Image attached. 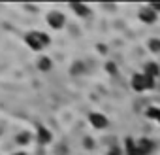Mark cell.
Returning <instances> with one entry per match:
<instances>
[{"label":"cell","instance_id":"1","mask_svg":"<svg viewBox=\"0 0 160 155\" xmlns=\"http://www.w3.org/2000/svg\"><path fill=\"white\" fill-rule=\"evenodd\" d=\"M49 44H51V38H49V34L43 32V30H28V32L25 34V45H27L30 51H34V53L43 51Z\"/></svg>","mask_w":160,"mask_h":155},{"label":"cell","instance_id":"2","mask_svg":"<svg viewBox=\"0 0 160 155\" xmlns=\"http://www.w3.org/2000/svg\"><path fill=\"white\" fill-rule=\"evenodd\" d=\"M130 85H132L134 91L145 93L147 89H151V87L154 85V80H152L151 76H147L145 72H136V74L132 76V80H130Z\"/></svg>","mask_w":160,"mask_h":155},{"label":"cell","instance_id":"3","mask_svg":"<svg viewBox=\"0 0 160 155\" xmlns=\"http://www.w3.org/2000/svg\"><path fill=\"white\" fill-rule=\"evenodd\" d=\"M45 23H47L49 29L60 30V29L66 27V15H64L62 12H58V10H53V12H49V13L45 15Z\"/></svg>","mask_w":160,"mask_h":155},{"label":"cell","instance_id":"4","mask_svg":"<svg viewBox=\"0 0 160 155\" xmlns=\"http://www.w3.org/2000/svg\"><path fill=\"white\" fill-rule=\"evenodd\" d=\"M89 123H91L92 129H96V131H104V129H108L109 119H108V115L102 114V112H91V114H89Z\"/></svg>","mask_w":160,"mask_h":155},{"label":"cell","instance_id":"5","mask_svg":"<svg viewBox=\"0 0 160 155\" xmlns=\"http://www.w3.org/2000/svg\"><path fill=\"white\" fill-rule=\"evenodd\" d=\"M34 140H36L40 146H47V144L53 142V132H51L45 125L38 123V125H36V132H34Z\"/></svg>","mask_w":160,"mask_h":155},{"label":"cell","instance_id":"6","mask_svg":"<svg viewBox=\"0 0 160 155\" xmlns=\"http://www.w3.org/2000/svg\"><path fill=\"white\" fill-rule=\"evenodd\" d=\"M138 17H139V21H143V23L151 25V23H154V21H156V12L152 10V6H151V4H145V6H141V8H139Z\"/></svg>","mask_w":160,"mask_h":155},{"label":"cell","instance_id":"7","mask_svg":"<svg viewBox=\"0 0 160 155\" xmlns=\"http://www.w3.org/2000/svg\"><path fill=\"white\" fill-rule=\"evenodd\" d=\"M124 155H143L141 153V149H139V146H138V140H134V138H126L124 140Z\"/></svg>","mask_w":160,"mask_h":155},{"label":"cell","instance_id":"8","mask_svg":"<svg viewBox=\"0 0 160 155\" xmlns=\"http://www.w3.org/2000/svg\"><path fill=\"white\" fill-rule=\"evenodd\" d=\"M32 140H34V134H32L30 131H19V132L15 134V144L21 146V147H27Z\"/></svg>","mask_w":160,"mask_h":155},{"label":"cell","instance_id":"9","mask_svg":"<svg viewBox=\"0 0 160 155\" xmlns=\"http://www.w3.org/2000/svg\"><path fill=\"white\" fill-rule=\"evenodd\" d=\"M70 10H72L77 17H81V19L91 17V8H89L87 4H70Z\"/></svg>","mask_w":160,"mask_h":155},{"label":"cell","instance_id":"10","mask_svg":"<svg viewBox=\"0 0 160 155\" xmlns=\"http://www.w3.org/2000/svg\"><path fill=\"white\" fill-rule=\"evenodd\" d=\"M36 68H38L40 72H49V70L53 68V61H51L49 57L42 55V57H38V61H36Z\"/></svg>","mask_w":160,"mask_h":155},{"label":"cell","instance_id":"11","mask_svg":"<svg viewBox=\"0 0 160 155\" xmlns=\"http://www.w3.org/2000/svg\"><path fill=\"white\" fill-rule=\"evenodd\" d=\"M143 72H145L147 76H151L152 80H154L156 76H160V66H158L156 62H147V64H145V68H143Z\"/></svg>","mask_w":160,"mask_h":155},{"label":"cell","instance_id":"12","mask_svg":"<svg viewBox=\"0 0 160 155\" xmlns=\"http://www.w3.org/2000/svg\"><path fill=\"white\" fill-rule=\"evenodd\" d=\"M138 146H139V149H141L143 155H149L151 149H152V142L149 138H138Z\"/></svg>","mask_w":160,"mask_h":155},{"label":"cell","instance_id":"13","mask_svg":"<svg viewBox=\"0 0 160 155\" xmlns=\"http://www.w3.org/2000/svg\"><path fill=\"white\" fill-rule=\"evenodd\" d=\"M149 49H151L152 53H158V51H160V40H158V38L149 40Z\"/></svg>","mask_w":160,"mask_h":155},{"label":"cell","instance_id":"14","mask_svg":"<svg viewBox=\"0 0 160 155\" xmlns=\"http://www.w3.org/2000/svg\"><path fill=\"white\" fill-rule=\"evenodd\" d=\"M149 115L154 117V119H158V123H160V110H149Z\"/></svg>","mask_w":160,"mask_h":155},{"label":"cell","instance_id":"15","mask_svg":"<svg viewBox=\"0 0 160 155\" xmlns=\"http://www.w3.org/2000/svg\"><path fill=\"white\" fill-rule=\"evenodd\" d=\"M151 6H152L154 12H160V4H151Z\"/></svg>","mask_w":160,"mask_h":155},{"label":"cell","instance_id":"16","mask_svg":"<svg viewBox=\"0 0 160 155\" xmlns=\"http://www.w3.org/2000/svg\"><path fill=\"white\" fill-rule=\"evenodd\" d=\"M13 155H27V151H15Z\"/></svg>","mask_w":160,"mask_h":155}]
</instances>
